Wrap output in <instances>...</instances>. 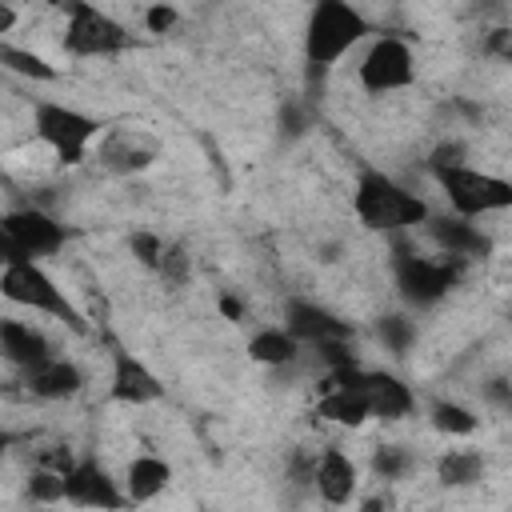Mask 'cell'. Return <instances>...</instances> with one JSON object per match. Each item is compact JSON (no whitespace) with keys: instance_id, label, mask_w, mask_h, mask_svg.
<instances>
[{"instance_id":"f546056e","label":"cell","mask_w":512,"mask_h":512,"mask_svg":"<svg viewBox=\"0 0 512 512\" xmlns=\"http://www.w3.org/2000/svg\"><path fill=\"white\" fill-rule=\"evenodd\" d=\"M464 164H468V144H464L460 136L436 140L432 152H428V160H424L428 172H436V168H464Z\"/></svg>"},{"instance_id":"7402d4cb","label":"cell","mask_w":512,"mask_h":512,"mask_svg":"<svg viewBox=\"0 0 512 512\" xmlns=\"http://www.w3.org/2000/svg\"><path fill=\"white\" fill-rule=\"evenodd\" d=\"M436 480H440V488H452V492H460V488H476L480 480H484V472H488V460H484V452L480 448H444L440 456H436Z\"/></svg>"},{"instance_id":"4dcf8cb0","label":"cell","mask_w":512,"mask_h":512,"mask_svg":"<svg viewBox=\"0 0 512 512\" xmlns=\"http://www.w3.org/2000/svg\"><path fill=\"white\" fill-rule=\"evenodd\" d=\"M476 392H480L484 408H492L500 416H512V376H484L476 384Z\"/></svg>"},{"instance_id":"f1b7e54d","label":"cell","mask_w":512,"mask_h":512,"mask_svg":"<svg viewBox=\"0 0 512 512\" xmlns=\"http://www.w3.org/2000/svg\"><path fill=\"white\" fill-rule=\"evenodd\" d=\"M160 280L168 288H184L192 280V256L180 240H168V252H164V264H160Z\"/></svg>"},{"instance_id":"277c9868","label":"cell","mask_w":512,"mask_h":512,"mask_svg":"<svg viewBox=\"0 0 512 512\" xmlns=\"http://www.w3.org/2000/svg\"><path fill=\"white\" fill-rule=\"evenodd\" d=\"M0 292H4L8 304L28 308V312H40V316H52V320H60L68 332L88 336L84 312L72 304V296L56 284V276H52L44 264H36V260L4 264V268H0Z\"/></svg>"},{"instance_id":"3957f363","label":"cell","mask_w":512,"mask_h":512,"mask_svg":"<svg viewBox=\"0 0 512 512\" xmlns=\"http://www.w3.org/2000/svg\"><path fill=\"white\" fill-rule=\"evenodd\" d=\"M460 280H464L460 260H448L440 252L424 256L404 236H392V284H396V296L404 308H412V312L436 308Z\"/></svg>"},{"instance_id":"52a82bcc","label":"cell","mask_w":512,"mask_h":512,"mask_svg":"<svg viewBox=\"0 0 512 512\" xmlns=\"http://www.w3.org/2000/svg\"><path fill=\"white\" fill-rule=\"evenodd\" d=\"M68 244V228L52 208L40 204H20L0 216V260L20 264V260H48Z\"/></svg>"},{"instance_id":"8d00e7d4","label":"cell","mask_w":512,"mask_h":512,"mask_svg":"<svg viewBox=\"0 0 512 512\" xmlns=\"http://www.w3.org/2000/svg\"><path fill=\"white\" fill-rule=\"evenodd\" d=\"M388 508H392V500L384 492H372V496L360 500V512H388Z\"/></svg>"},{"instance_id":"ba28073f","label":"cell","mask_w":512,"mask_h":512,"mask_svg":"<svg viewBox=\"0 0 512 512\" xmlns=\"http://www.w3.org/2000/svg\"><path fill=\"white\" fill-rule=\"evenodd\" d=\"M60 48L72 60H104V56H120L132 48V32L104 8L88 4V0H72L64 8V32H60Z\"/></svg>"},{"instance_id":"83f0119b","label":"cell","mask_w":512,"mask_h":512,"mask_svg":"<svg viewBox=\"0 0 512 512\" xmlns=\"http://www.w3.org/2000/svg\"><path fill=\"white\" fill-rule=\"evenodd\" d=\"M124 244H128V256H132L144 272L160 276V264H164V252H168V240H164L160 232H152V228H132Z\"/></svg>"},{"instance_id":"5bb4252c","label":"cell","mask_w":512,"mask_h":512,"mask_svg":"<svg viewBox=\"0 0 512 512\" xmlns=\"http://www.w3.org/2000/svg\"><path fill=\"white\" fill-rule=\"evenodd\" d=\"M108 400L124 408H144L164 400L160 376L128 348H112V368H108Z\"/></svg>"},{"instance_id":"7a4b0ae2","label":"cell","mask_w":512,"mask_h":512,"mask_svg":"<svg viewBox=\"0 0 512 512\" xmlns=\"http://www.w3.org/2000/svg\"><path fill=\"white\" fill-rule=\"evenodd\" d=\"M352 212L368 232H384V236H404L432 220V204L420 192H412L408 184H400L396 176L372 164L356 172Z\"/></svg>"},{"instance_id":"9c48e42d","label":"cell","mask_w":512,"mask_h":512,"mask_svg":"<svg viewBox=\"0 0 512 512\" xmlns=\"http://www.w3.org/2000/svg\"><path fill=\"white\" fill-rule=\"evenodd\" d=\"M356 84L368 96H392L416 84V52L404 36L396 32H376L360 60H356Z\"/></svg>"},{"instance_id":"6da1fadb","label":"cell","mask_w":512,"mask_h":512,"mask_svg":"<svg viewBox=\"0 0 512 512\" xmlns=\"http://www.w3.org/2000/svg\"><path fill=\"white\" fill-rule=\"evenodd\" d=\"M368 40H372V20L356 4H348V0L312 4L304 16V40H300L308 84H316V76L324 80L352 48H360Z\"/></svg>"},{"instance_id":"ffe728a7","label":"cell","mask_w":512,"mask_h":512,"mask_svg":"<svg viewBox=\"0 0 512 512\" xmlns=\"http://www.w3.org/2000/svg\"><path fill=\"white\" fill-rule=\"evenodd\" d=\"M244 352H248V360H252V364H260V368L276 372V368L296 364V360L304 356V344H300L284 324H264V328H256V332L248 336Z\"/></svg>"},{"instance_id":"484cf974","label":"cell","mask_w":512,"mask_h":512,"mask_svg":"<svg viewBox=\"0 0 512 512\" xmlns=\"http://www.w3.org/2000/svg\"><path fill=\"white\" fill-rule=\"evenodd\" d=\"M372 336L384 344V352H392V356H408V348L416 344L420 328H416V320H412L408 312H384V316H376Z\"/></svg>"},{"instance_id":"2e32d148","label":"cell","mask_w":512,"mask_h":512,"mask_svg":"<svg viewBox=\"0 0 512 512\" xmlns=\"http://www.w3.org/2000/svg\"><path fill=\"white\" fill-rule=\"evenodd\" d=\"M356 492H360V464L340 444H324L320 456H316L312 496L324 508H344V504H352Z\"/></svg>"},{"instance_id":"cb8c5ba5","label":"cell","mask_w":512,"mask_h":512,"mask_svg":"<svg viewBox=\"0 0 512 512\" xmlns=\"http://www.w3.org/2000/svg\"><path fill=\"white\" fill-rule=\"evenodd\" d=\"M0 68L12 72V76H20V80H32V84H52V80H60V68H56V64H48L40 52L20 48V44H12V40H0Z\"/></svg>"},{"instance_id":"ac0fdd59","label":"cell","mask_w":512,"mask_h":512,"mask_svg":"<svg viewBox=\"0 0 512 512\" xmlns=\"http://www.w3.org/2000/svg\"><path fill=\"white\" fill-rule=\"evenodd\" d=\"M0 356H4L16 372H28V368H36L40 360L56 356V348H52V340L44 336V328L8 316V320H0Z\"/></svg>"},{"instance_id":"9a60e30c","label":"cell","mask_w":512,"mask_h":512,"mask_svg":"<svg viewBox=\"0 0 512 512\" xmlns=\"http://www.w3.org/2000/svg\"><path fill=\"white\" fill-rule=\"evenodd\" d=\"M424 236H428V244L440 256L460 260V264H472V260L492 256V236L476 220H464V216H452V212H444V216L432 212V220L424 224Z\"/></svg>"},{"instance_id":"1f68e13d","label":"cell","mask_w":512,"mask_h":512,"mask_svg":"<svg viewBox=\"0 0 512 512\" xmlns=\"http://www.w3.org/2000/svg\"><path fill=\"white\" fill-rule=\"evenodd\" d=\"M480 52H484L488 60H496V64H508V68H512V24L488 28V32H484V44H480Z\"/></svg>"},{"instance_id":"7c38bea8","label":"cell","mask_w":512,"mask_h":512,"mask_svg":"<svg viewBox=\"0 0 512 512\" xmlns=\"http://www.w3.org/2000/svg\"><path fill=\"white\" fill-rule=\"evenodd\" d=\"M160 156V140L144 128H108L96 140V164L112 176H136L152 168Z\"/></svg>"},{"instance_id":"4316f807","label":"cell","mask_w":512,"mask_h":512,"mask_svg":"<svg viewBox=\"0 0 512 512\" xmlns=\"http://www.w3.org/2000/svg\"><path fill=\"white\" fill-rule=\"evenodd\" d=\"M24 496H28L32 504H44V508L64 504V500H68V476L56 472V468L32 464V472L24 476Z\"/></svg>"},{"instance_id":"d6a6232c","label":"cell","mask_w":512,"mask_h":512,"mask_svg":"<svg viewBox=\"0 0 512 512\" xmlns=\"http://www.w3.org/2000/svg\"><path fill=\"white\" fill-rule=\"evenodd\" d=\"M180 24V8H172V4H148L144 8V32H172Z\"/></svg>"},{"instance_id":"d590c367","label":"cell","mask_w":512,"mask_h":512,"mask_svg":"<svg viewBox=\"0 0 512 512\" xmlns=\"http://www.w3.org/2000/svg\"><path fill=\"white\" fill-rule=\"evenodd\" d=\"M16 20H20V12H16L8 0H0V40H8V36H12Z\"/></svg>"},{"instance_id":"d6986e66","label":"cell","mask_w":512,"mask_h":512,"mask_svg":"<svg viewBox=\"0 0 512 512\" xmlns=\"http://www.w3.org/2000/svg\"><path fill=\"white\" fill-rule=\"evenodd\" d=\"M124 492H128V504H148V500H156V496H164L168 492V484H172V464L164 460V456H156V452H140V456H132L128 464H124Z\"/></svg>"},{"instance_id":"836d02e7","label":"cell","mask_w":512,"mask_h":512,"mask_svg":"<svg viewBox=\"0 0 512 512\" xmlns=\"http://www.w3.org/2000/svg\"><path fill=\"white\" fill-rule=\"evenodd\" d=\"M304 128H308V120H304V104H284L280 108V136H288V140H296V136H304Z\"/></svg>"},{"instance_id":"4fadbf2b","label":"cell","mask_w":512,"mask_h":512,"mask_svg":"<svg viewBox=\"0 0 512 512\" xmlns=\"http://www.w3.org/2000/svg\"><path fill=\"white\" fill-rule=\"evenodd\" d=\"M284 328L304 344V348H320V344H332V340H352V320H344L340 312H332L328 304L320 300H304V296H292L284 304Z\"/></svg>"},{"instance_id":"74e56055","label":"cell","mask_w":512,"mask_h":512,"mask_svg":"<svg viewBox=\"0 0 512 512\" xmlns=\"http://www.w3.org/2000/svg\"><path fill=\"white\" fill-rule=\"evenodd\" d=\"M316 260L320 264H336L340 260V244H316Z\"/></svg>"},{"instance_id":"8992f818","label":"cell","mask_w":512,"mask_h":512,"mask_svg":"<svg viewBox=\"0 0 512 512\" xmlns=\"http://www.w3.org/2000/svg\"><path fill=\"white\" fill-rule=\"evenodd\" d=\"M428 176L440 188L452 216L484 220V216H496V212H512V180L508 176H496V172H484V168H472V164L436 168Z\"/></svg>"},{"instance_id":"8fae6325","label":"cell","mask_w":512,"mask_h":512,"mask_svg":"<svg viewBox=\"0 0 512 512\" xmlns=\"http://www.w3.org/2000/svg\"><path fill=\"white\" fill-rule=\"evenodd\" d=\"M68 508H80V512H120L128 508V492H124V480H116L104 460H96L92 452H84L76 460V468L68 472Z\"/></svg>"},{"instance_id":"e575fe53","label":"cell","mask_w":512,"mask_h":512,"mask_svg":"<svg viewBox=\"0 0 512 512\" xmlns=\"http://www.w3.org/2000/svg\"><path fill=\"white\" fill-rule=\"evenodd\" d=\"M216 308H220V312H224V320H232V324H240V320H244V300H240V296H232V292H220Z\"/></svg>"},{"instance_id":"30bf717a","label":"cell","mask_w":512,"mask_h":512,"mask_svg":"<svg viewBox=\"0 0 512 512\" xmlns=\"http://www.w3.org/2000/svg\"><path fill=\"white\" fill-rule=\"evenodd\" d=\"M324 380H344V384H356L360 396L368 400V412L372 420H384V424H396L404 416L416 412V392L404 376L388 372V368H364V364H352V368H340Z\"/></svg>"},{"instance_id":"603a6c76","label":"cell","mask_w":512,"mask_h":512,"mask_svg":"<svg viewBox=\"0 0 512 512\" xmlns=\"http://www.w3.org/2000/svg\"><path fill=\"white\" fill-rule=\"evenodd\" d=\"M428 424H432V432H440L448 440H468L480 432L476 408H468L464 400H452V396H436L428 404Z\"/></svg>"},{"instance_id":"e0dca14e","label":"cell","mask_w":512,"mask_h":512,"mask_svg":"<svg viewBox=\"0 0 512 512\" xmlns=\"http://www.w3.org/2000/svg\"><path fill=\"white\" fill-rule=\"evenodd\" d=\"M20 384H24V392L32 400L60 404V400H72V396L84 392V368L72 356H48L36 368L20 372Z\"/></svg>"},{"instance_id":"5b68a950","label":"cell","mask_w":512,"mask_h":512,"mask_svg":"<svg viewBox=\"0 0 512 512\" xmlns=\"http://www.w3.org/2000/svg\"><path fill=\"white\" fill-rule=\"evenodd\" d=\"M108 132V124L92 112H80L72 104H60V100H36L32 104V136L64 164V168H76L88 160L92 144Z\"/></svg>"},{"instance_id":"44dd1931","label":"cell","mask_w":512,"mask_h":512,"mask_svg":"<svg viewBox=\"0 0 512 512\" xmlns=\"http://www.w3.org/2000/svg\"><path fill=\"white\" fill-rule=\"evenodd\" d=\"M316 416L328 420V424H340V428H360V424L372 420L368 400L360 396V388L344 384V380H324V392L316 400Z\"/></svg>"},{"instance_id":"d4e9b609","label":"cell","mask_w":512,"mask_h":512,"mask_svg":"<svg viewBox=\"0 0 512 512\" xmlns=\"http://www.w3.org/2000/svg\"><path fill=\"white\" fill-rule=\"evenodd\" d=\"M416 468V452L408 444H376L368 456V472L384 484H400L404 476H412Z\"/></svg>"}]
</instances>
